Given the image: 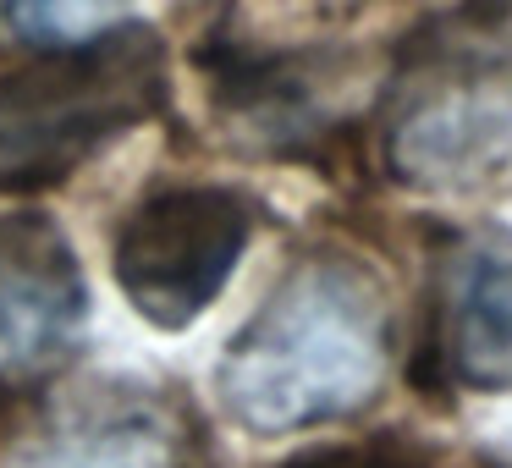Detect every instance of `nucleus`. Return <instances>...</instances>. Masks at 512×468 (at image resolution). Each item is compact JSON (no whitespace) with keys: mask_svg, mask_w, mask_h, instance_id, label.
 I'll use <instances>...</instances> for the list:
<instances>
[{"mask_svg":"<svg viewBox=\"0 0 512 468\" xmlns=\"http://www.w3.org/2000/svg\"><path fill=\"white\" fill-rule=\"evenodd\" d=\"M391 369V298L353 254H309L270 287L215 369L221 408L292 435L369 408Z\"/></svg>","mask_w":512,"mask_h":468,"instance_id":"nucleus-1","label":"nucleus"},{"mask_svg":"<svg viewBox=\"0 0 512 468\" xmlns=\"http://www.w3.org/2000/svg\"><path fill=\"white\" fill-rule=\"evenodd\" d=\"M160 105L166 45L149 23H116L0 61V193L61 188Z\"/></svg>","mask_w":512,"mask_h":468,"instance_id":"nucleus-2","label":"nucleus"},{"mask_svg":"<svg viewBox=\"0 0 512 468\" xmlns=\"http://www.w3.org/2000/svg\"><path fill=\"white\" fill-rule=\"evenodd\" d=\"M0 468H210V446L177 391L100 375L6 408Z\"/></svg>","mask_w":512,"mask_h":468,"instance_id":"nucleus-3","label":"nucleus"},{"mask_svg":"<svg viewBox=\"0 0 512 468\" xmlns=\"http://www.w3.org/2000/svg\"><path fill=\"white\" fill-rule=\"evenodd\" d=\"M248 237L254 210L243 193L215 182H177L133 204L111 248V276L138 320L182 331L221 298Z\"/></svg>","mask_w":512,"mask_h":468,"instance_id":"nucleus-4","label":"nucleus"},{"mask_svg":"<svg viewBox=\"0 0 512 468\" xmlns=\"http://www.w3.org/2000/svg\"><path fill=\"white\" fill-rule=\"evenodd\" d=\"M386 166L397 182L435 193L479 188L512 149V105L463 78L402 61L386 100Z\"/></svg>","mask_w":512,"mask_h":468,"instance_id":"nucleus-5","label":"nucleus"},{"mask_svg":"<svg viewBox=\"0 0 512 468\" xmlns=\"http://www.w3.org/2000/svg\"><path fill=\"white\" fill-rule=\"evenodd\" d=\"M89 281L50 215H0V386L45 375L83 331Z\"/></svg>","mask_w":512,"mask_h":468,"instance_id":"nucleus-6","label":"nucleus"},{"mask_svg":"<svg viewBox=\"0 0 512 468\" xmlns=\"http://www.w3.org/2000/svg\"><path fill=\"white\" fill-rule=\"evenodd\" d=\"M435 364L468 391H512V226H468L435 270Z\"/></svg>","mask_w":512,"mask_h":468,"instance_id":"nucleus-7","label":"nucleus"},{"mask_svg":"<svg viewBox=\"0 0 512 468\" xmlns=\"http://www.w3.org/2000/svg\"><path fill=\"white\" fill-rule=\"evenodd\" d=\"M402 61L463 78L512 105V0H452L408 39Z\"/></svg>","mask_w":512,"mask_h":468,"instance_id":"nucleus-8","label":"nucleus"},{"mask_svg":"<svg viewBox=\"0 0 512 468\" xmlns=\"http://www.w3.org/2000/svg\"><path fill=\"white\" fill-rule=\"evenodd\" d=\"M6 17L34 45H67V39H89L116 28L122 0H6Z\"/></svg>","mask_w":512,"mask_h":468,"instance_id":"nucleus-9","label":"nucleus"},{"mask_svg":"<svg viewBox=\"0 0 512 468\" xmlns=\"http://www.w3.org/2000/svg\"><path fill=\"white\" fill-rule=\"evenodd\" d=\"M281 468H430V463L402 435H369V441H342V446H309V452L287 457Z\"/></svg>","mask_w":512,"mask_h":468,"instance_id":"nucleus-10","label":"nucleus"}]
</instances>
